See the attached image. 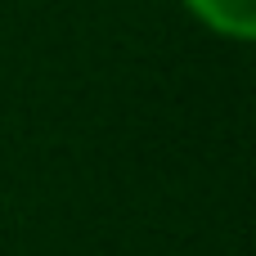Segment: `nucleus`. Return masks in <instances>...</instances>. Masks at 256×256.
Masks as SVG:
<instances>
[{
	"label": "nucleus",
	"mask_w": 256,
	"mask_h": 256,
	"mask_svg": "<svg viewBox=\"0 0 256 256\" xmlns=\"http://www.w3.org/2000/svg\"><path fill=\"white\" fill-rule=\"evenodd\" d=\"M180 4L198 27H207L230 45H248L256 36V0H180Z\"/></svg>",
	"instance_id": "f257e3e1"
}]
</instances>
